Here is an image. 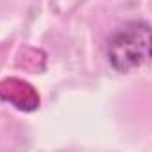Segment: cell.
I'll return each instance as SVG.
<instances>
[{
	"mask_svg": "<svg viewBox=\"0 0 152 152\" xmlns=\"http://www.w3.org/2000/svg\"><path fill=\"white\" fill-rule=\"evenodd\" d=\"M109 61L118 72H131L148 61L150 27L145 22H129L109 39Z\"/></svg>",
	"mask_w": 152,
	"mask_h": 152,
	"instance_id": "cell-1",
	"label": "cell"
},
{
	"mask_svg": "<svg viewBox=\"0 0 152 152\" xmlns=\"http://www.w3.org/2000/svg\"><path fill=\"white\" fill-rule=\"evenodd\" d=\"M0 99L13 104L20 111H34L39 106L38 91L25 81L9 77L0 83Z\"/></svg>",
	"mask_w": 152,
	"mask_h": 152,
	"instance_id": "cell-2",
	"label": "cell"
}]
</instances>
